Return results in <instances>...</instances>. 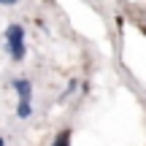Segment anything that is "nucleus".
Wrapping results in <instances>:
<instances>
[{
	"mask_svg": "<svg viewBox=\"0 0 146 146\" xmlns=\"http://www.w3.org/2000/svg\"><path fill=\"white\" fill-rule=\"evenodd\" d=\"M5 41H25V27L22 25H8L5 27Z\"/></svg>",
	"mask_w": 146,
	"mask_h": 146,
	"instance_id": "obj_3",
	"label": "nucleus"
},
{
	"mask_svg": "<svg viewBox=\"0 0 146 146\" xmlns=\"http://www.w3.org/2000/svg\"><path fill=\"white\" fill-rule=\"evenodd\" d=\"M5 46H8V54L14 62H22V60L27 57V49H25V41H5Z\"/></svg>",
	"mask_w": 146,
	"mask_h": 146,
	"instance_id": "obj_1",
	"label": "nucleus"
},
{
	"mask_svg": "<svg viewBox=\"0 0 146 146\" xmlns=\"http://www.w3.org/2000/svg\"><path fill=\"white\" fill-rule=\"evenodd\" d=\"M0 146H5V141H3V135H0Z\"/></svg>",
	"mask_w": 146,
	"mask_h": 146,
	"instance_id": "obj_7",
	"label": "nucleus"
},
{
	"mask_svg": "<svg viewBox=\"0 0 146 146\" xmlns=\"http://www.w3.org/2000/svg\"><path fill=\"white\" fill-rule=\"evenodd\" d=\"M16 0H0V5H14Z\"/></svg>",
	"mask_w": 146,
	"mask_h": 146,
	"instance_id": "obj_6",
	"label": "nucleus"
},
{
	"mask_svg": "<svg viewBox=\"0 0 146 146\" xmlns=\"http://www.w3.org/2000/svg\"><path fill=\"white\" fill-rule=\"evenodd\" d=\"M14 89L19 95V100H30V95H33V84L27 78H14Z\"/></svg>",
	"mask_w": 146,
	"mask_h": 146,
	"instance_id": "obj_2",
	"label": "nucleus"
},
{
	"mask_svg": "<svg viewBox=\"0 0 146 146\" xmlns=\"http://www.w3.org/2000/svg\"><path fill=\"white\" fill-rule=\"evenodd\" d=\"M16 116H19V119H30V116H33L30 100H19V103H16Z\"/></svg>",
	"mask_w": 146,
	"mask_h": 146,
	"instance_id": "obj_4",
	"label": "nucleus"
},
{
	"mask_svg": "<svg viewBox=\"0 0 146 146\" xmlns=\"http://www.w3.org/2000/svg\"><path fill=\"white\" fill-rule=\"evenodd\" d=\"M52 146H70V130L57 133V135H54V141H52Z\"/></svg>",
	"mask_w": 146,
	"mask_h": 146,
	"instance_id": "obj_5",
	"label": "nucleus"
}]
</instances>
